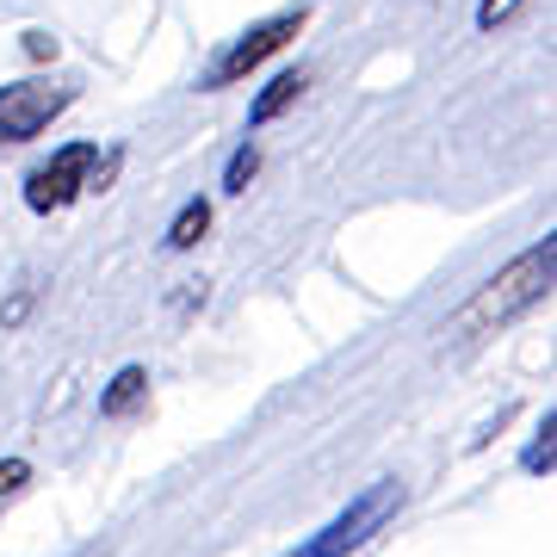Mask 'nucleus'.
<instances>
[{
	"instance_id": "obj_1",
	"label": "nucleus",
	"mask_w": 557,
	"mask_h": 557,
	"mask_svg": "<svg viewBox=\"0 0 557 557\" xmlns=\"http://www.w3.org/2000/svg\"><path fill=\"white\" fill-rule=\"evenodd\" d=\"M552 278H557V236H545L527 255L508 260L496 278H483L478 292L440 322V341H478V335H496V329L520 322L527 310H539L552 298Z\"/></svg>"
},
{
	"instance_id": "obj_2",
	"label": "nucleus",
	"mask_w": 557,
	"mask_h": 557,
	"mask_svg": "<svg viewBox=\"0 0 557 557\" xmlns=\"http://www.w3.org/2000/svg\"><path fill=\"white\" fill-rule=\"evenodd\" d=\"M119 174V156L100 161V143H62L57 156L25 174V211L38 218H57L81 193H106V180Z\"/></svg>"
},
{
	"instance_id": "obj_3",
	"label": "nucleus",
	"mask_w": 557,
	"mask_h": 557,
	"mask_svg": "<svg viewBox=\"0 0 557 557\" xmlns=\"http://www.w3.org/2000/svg\"><path fill=\"white\" fill-rule=\"evenodd\" d=\"M397 508H403V483L397 478H379L372 490H359V496L347 502V508H341L322 533H310L298 552H285V557H347V552H359L366 539L379 533Z\"/></svg>"
},
{
	"instance_id": "obj_4",
	"label": "nucleus",
	"mask_w": 557,
	"mask_h": 557,
	"mask_svg": "<svg viewBox=\"0 0 557 557\" xmlns=\"http://www.w3.org/2000/svg\"><path fill=\"white\" fill-rule=\"evenodd\" d=\"M69 106H75V87H69V81H13V87H0V149L32 143L38 131H50Z\"/></svg>"
},
{
	"instance_id": "obj_5",
	"label": "nucleus",
	"mask_w": 557,
	"mask_h": 557,
	"mask_svg": "<svg viewBox=\"0 0 557 557\" xmlns=\"http://www.w3.org/2000/svg\"><path fill=\"white\" fill-rule=\"evenodd\" d=\"M304 20H310V7H285V13H273V20H260V25H248V32H242L236 44H230V50H223L218 62H211V87H236L242 75H255L260 62L267 57H278V50H285V44L298 38L304 32Z\"/></svg>"
},
{
	"instance_id": "obj_6",
	"label": "nucleus",
	"mask_w": 557,
	"mask_h": 557,
	"mask_svg": "<svg viewBox=\"0 0 557 557\" xmlns=\"http://www.w3.org/2000/svg\"><path fill=\"white\" fill-rule=\"evenodd\" d=\"M149 397V372H143V366H124L119 379L106 384V397H100V416H131V409H137V403Z\"/></svg>"
},
{
	"instance_id": "obj_7",
	"label": "nucleus",
	"mask_w": 557,
	"mask_h": 557,
	"mask_svg": "<svg viewBox=\"0 0 557 557\" xmlns=\"http://www.w3.org/2000/svg\"><path fill=\"white\" fill-rule=\"evenodd\" d=\"M298 94H304V75H298V69H285V75H273V81H267V94L255 100V112H248V124H273L278 112H285V106L298 100Z\"/></svg>"
},
{
	"instance_id": "obj_8",
	"label": "nucleus",
	"mask_w": 557,
	"mask_h": 557,
	"mask_svg": "<svg viewBox=\"0 0 557 557\" xmlns=\"http://www.w3.org/2000/svg\"><path fill=\"white\" fill-rule=\"evenodd\" d=\"M552 465H557V416L545 409L539 434L527 440V453H520V471H527V478H552Z\"/></svg>"
},
{
	"instance_id": "obj_9",
	"label": "nucleus",
	"mask_w": 557,
	"mask_h": 557,
	"mask_svg": "<svg viewBox=\"0 0 557 557\" xmlns=\"http://www.w3.org/2000/svg\"><path fill=\"white\" fill-rule=\"evenodd\" d=\"M205 230H211V205H205V199H186V205H180V218L168 223V248L180 255V248H193Z\"/></svg>"
},
{
	"instance_id": "obj_10",
	"label": "nucleus",
	"mask_w": 557,
	"mask_h": 557,
	"mask_svg": "<svg viewBox=\"0 0 557 557\" xmlns=\"http://www.w3.org/2000/svg\"><path fill=\"white\" fill-rule=\"evenodd\" d=\"M255 168H260V149H255V143H242L236 156H230V168H223V193H248Z\"/></svg>"
},
{
	"instance_id": "obj_11",
	"label": "nucleus",
	"mask_w": 557,
	"mask_h": 557,
	"mask_svg": "<svg viewBox=\"0 0 557 557\" xmlns=\"http://www.w3.org/2000/svg\"><path fill=\"white\" fill-rule=\"evenodd\" d=\"M25 478H32V465H25V458H7V465H0V496H13Z\"/></svg>"
},
{
	"instance_id": "obj_12",
	"label": "nucleus",
	"mask_w": 557,
	"mask_h": 557,
	"mask_svg": "<svg viewBox=\"0 0 557 557\" xmlns=\"http://www.w3.org/2000/svg\"><path fill=\"white\" fill-rule=\"evenodd\" d=\"M515 7H520V0H483V7H478V25L490 32V25H496V20H508Z\"/></svg>"
},
{
	"instance_id": "obj_13",
	"label": "nucleus",
	"mask_w": 557,
	"mask_h": 557,
	"mask_svg": "<svg viewBox=\"0 0 557 557\" xmlns=\"http://www.w3.org/2000/svg\"><path fill=\"white\" fill-rule=\"evenodd\" d=\"M25 50H32V57H57V38H44V32H25Z\"/></svg>"
},
{
	"instance_id": "obj_14",
	"label": "nucleus",
	"mask_w": 557,
	"mask_h": 557,
	"mask_svg": "<svg viewBox=\"0 0 557 557\" xmlns=\"http://www.w3.org/2000/svg\"><path fill=\"white\" fill-rule=\"evenodd\" d=\"M25 304H32V292H20V298L7 304V317H0V322H7V329H13V322H20V317H25Z\"/></svg>"
}]
</instances>
